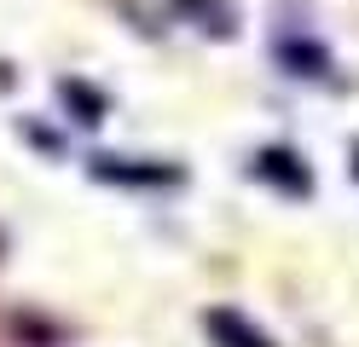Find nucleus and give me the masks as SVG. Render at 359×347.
Masks as SVG:
<instances>
[{
	"label": "nucleus",
	"instance_id": "f257e3e1",
	"mask_svg": "<svg viewBox=\"0 0 359 347\" xmlns=\"http://www.w3.org/2000/svg\"><path fill=\"white\" fill-rule=\"evenodd\" d=\"M209 330H215L220 341H226V347H273L261 330H250V324H243L238 313H209Z\"/></svg>",
	"mask_w": 359,
	"mask_h": 347
}]
</instances>
